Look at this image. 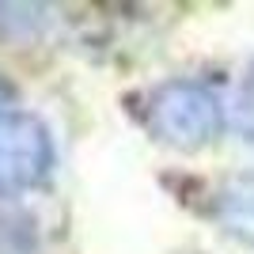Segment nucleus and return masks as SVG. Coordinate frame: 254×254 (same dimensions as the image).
Segmentation results:
<instances>
[{
    "mask_svg": "<svg viewBox=\"0 0 254 254\" xmlns=\"http://www.w3.org/2000/svg\"><path fill=\"white\" fill-rule=\"evenodd\" d=\"M235 126L243 133V140L254 144V64L247 68V80L239 87V103H235Z\"/></svg>",
    "mask_w": 254,
    "mask_h": 254,
    "instance_id": "4",
    "label": "nucleus"
},
{
    "mask_svg": "<svg viewBox=\"0 0 254 254\" xmlns=\"http://www.w3.org/2000/svg\"><path fill=\"white\" fill-rule=\"evenodd\" d=\"M212 216L224 232L254 247V175H235L212 193Z\"/></svg>",
    "mask_w": 254,
    "mask_h": 254,
    "instance_id": "3",
    "label": "nucleus"
},
{
    "mask_svg": "<svg viewBox=\"0 0 254 254\" xmlns=\"http://www.w3.org/2000/svg\"><path fill=\"white\" fill-rule=\"evenodd\" d=\"M50 163L53 144L42 122L23 110H0V197L38 186Z\"/></svg>",
    "mask_w": 254,
    "mask_h": 254,
    "instance_id": "2",
    "label": "nucleus"
},
{
    "mask_svg": "<svg viewBox=\"0 0 254 254\" xmlns=\"http://www.w3.org/2000/svg\"><path fill=\"white\" fill-rule=\"evenodd\" d=\"M144 126L171 148L197 152L216 140L224 110L216 91L201 80H163L144 95Z\"/></svg>",
    "mask_w": 254,
    "mask_h": 254,
    "instance_id": "1",
    "label": "nucleus"
}]
</instances>
